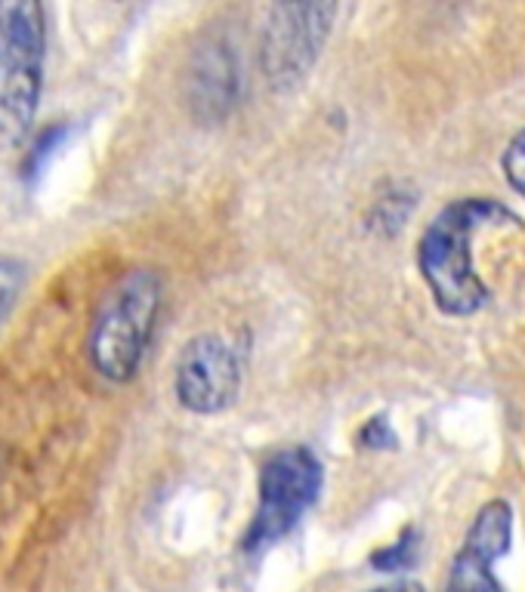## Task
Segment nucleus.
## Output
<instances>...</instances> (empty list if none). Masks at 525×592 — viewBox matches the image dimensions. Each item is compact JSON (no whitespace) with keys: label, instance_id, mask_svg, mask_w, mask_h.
Segmentation results:
<instances>
[{"label":"nucleus","instance_id":"nucleus-7","mask_svg":"<svg viewBox=\"0 0 525 592\" xmlns=\"http://www.w3.org/2000/svg\"><path fill=\"white\" fill-rule=\"evenodd\" d=\"M513 506L507 500H488L479 506L467 538L452 559L443 592H504L495 562L511 552Z\"/></svg>","mask_w":525,"mask_h":592},{"label":"nucleus","instance_id":"nucleus-2","mask_svg":"<svg viewBox=\"0 0 525 592\" xmlns=\"http://www.w3.org/2000/svg\"><path fill=\"white\" fill-rule=\"evenodd\" d=\"M161 300L165 284L155 269H130L106 290L87 340L90 364L102 380L125 387L137 377L152 343Z\"/></svg>","mask_w":525,"mask_h":592},{"label":"nucleus","instance_id":"nucleus-5","mask_svg":"<svg viewBox=\"0 0 525 592\" xmlns=\"http://www.w3.org/2000/svg\"><path fill=\"white\" fill-rule=\"evenodd\" d=\"M321 484L325 469L304 444H290L269 456L260 469L257 512L241 540L245 552H260L288 538L306 512L316 506Z\"/></svg>","mask_w":525,"mask_h":592},{"label":"nucleus","instance_id":"nucleus-4","mask_svg":"<svg viewBox=\"0 0 525 592\" xmlns=\"http://www.w3.org/2000/svg\"><path fill=\"white\" fill-rule=\"evenodd\" d=\"M340 0H266L260 22V74L288 97L313 74L328 47Z\"/></svg>","mask_w":525,"mask_h":592},{"label":"nucleus","instance_id":"nucleus-10","mask_svg":"<svg viewBox=\"0 0 525 592\" xmlns=\"http://www.w3.org/2000/svg\"><path fill=\"white\" fill-rule=\"evenodd\" d=\"M22 288H26V265L10 257H0V324L10 318Z\"/></svg>","mask_w":525,"mask_h":592},{"label":"nucleus","instance_id":"nucleus-1","mask_svg":"<svg viewBox=\"0 0 525 592\" xmlns=\"http://www.w3.org/2000/svg\"><path fill=\"white\" fill-rule=\"evenodd\" d=\"M519 225V217L498 198H457L445 204L417 238V272L427 284L436 309L448 318H470L483 312L492 290L476 272L473 241L485 229Z\"/></svg>","mask_w":525,"mask_h":592},{"label":"nucleus","instance_id":"nucleus-15","mask_svg":"<svg viewBox=\"0 0 525 592\" xmlns=\"http://www.w3.org/2000/svg\"><path fill=\"white\" fill-rule=\"evenodd\" d=\"M115 3H121V0H115Z\"/></svg>","mask_w":525,"mask_h":592},{"label":"nucleus","instance_id":"nucleus-11","mask_svg":"<svg viewBox=\"0 0 525 592\" xmlns=\"http://www.w3.org/2000/svg\"><path fill=\"white\" fill-rule=\"evenodd\" d=\"M62 139H66V127H47L43 133H38V137L28 142L26 177H38V173H41Z\"/></svg>","mask_w":525,"mask_h":592},{"label":"nucleus","instance_id":"nucleus-3","mask_svg":"<svg viewBox=\"0 0 525 592\" xmlns=\"http://www.w3.org/2000/svg\"><path fill=\"white\" fill-rule=\"evenodd\" d=\"M43 0H0V146H26L43 93Z\"/></svg>","mask_w":525,"mask_h":592},{"label":"nucleus","instance_id":"nucleus-12","mask_svg":"<svg viewBox=\"0 0 525 592\" xmlns=\"http://www.w3.org/2000/svg\"><path fill=\"white\" fill-rule=\"evenodd\" d=\"M501 170H504V180L513 192L525 198V130H519L507 142V149L501 154Z\"/></svg>","mask_w":525,"mask_h":592},{"label":"nucleus","instance_id":"nucleus-13","mask_svg":"<svg viewBox=\"0 0 525 592\" xmlns=\"http://www.w3.org/2000/svg\"><path fill=\"white\" fill-rule=\"evenodd\" d=\"M359 444L361 448H372V451H384V448H396L399 439H396V432L389 427V420L380 413V417H372L359 432Z\"/></svg>","mask_w":525,"mask_h":592},{"label":"nucleus","instance_id":"nucleus-14","mask_svg":"<svg viewBox=\"0 0 525 592\" xmlns=\"http://www.w3.org/2000/svg\"><path fill=\"white\" fill-rule=\"evenodd\" d=\"M368 592H427L417 580H399V583H387V586H377Z\"/></svg>","mask_w":525,"mask_h":592},{"label":"nucleus","instance_id":"nucleus-9","mask_svg":"<svg viewBox=\"0 0 525 592\" xmlns=\"http://www.w3.org/2000/svg\"><path fill=\"white\" fill-rule=\"evenodd\" d=\"M417 550H420V534L417 528H405L396 543H389L384 550H377L372 555V565L377 571H402V568H412L417 559Z\"/></svg>","mask_w":525,"mask_h":592},{"label":"nucleus","instance_id":"nucleus-6","mask_svg":"<svg viewBox=\"0 0 525 592\" xmlns=\"http://www.w3.org/2000/svg\"><path fill=\"white\" fill-rule=\"evenodd\" d=\"M245 383V352L222 333H195L174 364V395L195 417H217L238 401Z\"/></svg>","mask_w":525,"mask_h":592},{"label":"nucleus","instance_id":"nucleus-8","mask_svg":"<svg viewBox=\"0 0 525 592\" xmlns=\"http://www.w3.org/2000/svg\"><path fill=\"white\" fill-rule=\"evenodd\" d=\"M186 99L198 121L220 124L238 102L236 53L226 38H205L186 69Z\"/></svg>","mask_w":525,"mask_h":592}]
</instances>
